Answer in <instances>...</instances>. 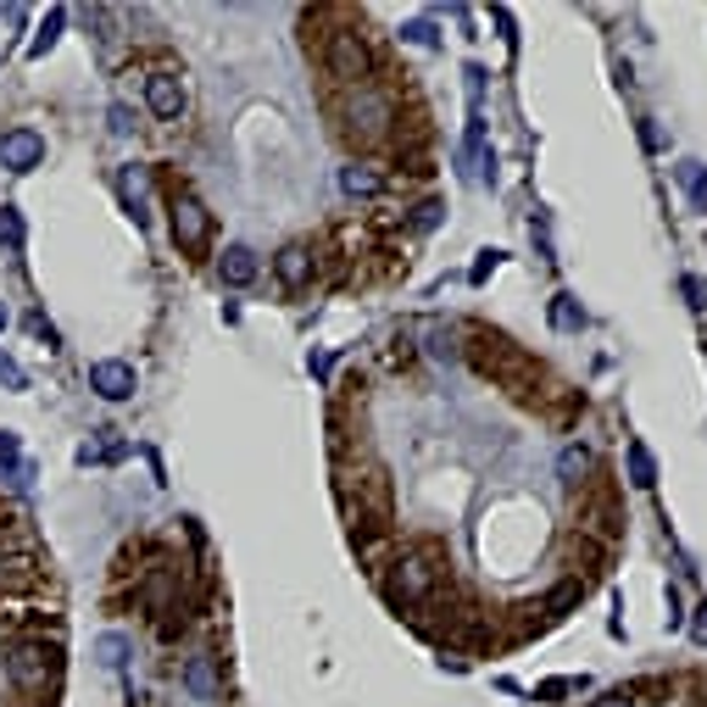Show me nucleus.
Wrapping results in <instances>:
<instances>
[{
    "instance_id": "nucleus-1",
    "label": "nucleus",
    "mask_w": 707,
    "mask_h": 707,
    "mask_svg": "<svg viewBox=\"0 0 707 707\" xmlns=\"http://www.w3.org/2000/svg\"><path fill=\"white\" fill-rule=\"evenodd\" d=\"M468 362H474L485 380L507 385L512 396H530L535 380H541V362H530L524 351H518L507 335H491V328H480V335H468Z\"/></svg>"
},
{
    "instance_id": "nucleus-2",
    "label": "nucleus",
    "mask_w": 707,
    "mask_h": 707,
    "mask_svg": "<svg viewBox=\"0 0 707 707\" xmlns=\"http://www.w3.org/2000/svg\"><path fill=\"white\" fill-rule=\"evenodd\" d=\"M340 128H346V139H357V146H380V139H390V128H396V101L380 84L346 89L340 96Z\"/></svg>"
},
{
    "instance_id": "nucleus-3",
    "label": "nucleus",
    "mask_w": 707,
    "mask_h": 707,
    "mask_svg": "<svg viewBox=\"0 0 707 707\" xmlns=\"http://www.w3.org/2000/svg\"><path fill=\"white\" fill-rule=\"evenodd\" d=\"M7 674L23 696H51L57 680H62V646L45 641V635H28V641H12L7 652Z\"/></svg>"
},
{
    "instance_id": "nucleus-4",
    "label": "nucleus",
    "mask_w": 707,
    "mask_h": 707,
    "mask_svg": "<svg viewBox=\"0 0 707 707\" xmlns=\"http://www.w3.org/2000/svg\"><path fill=\"white\" fill-rule=\"evenodd\" d=\"M323 67L328 78H335L340 89H362L373 78V51H368V39L357 28H335L323 39Z\"/></svg>"
},
{
    "instance_id": "nucleus-5",
    "label": "nucleus",
    "mask_w": 707,
    "mask_h": 707,
    "mask_svg": "<svg viewBox=\"0 0 707 707\" xmlns=\"http://www.w3.org/2000/svg\"><path fill=\"white\" fill-rule=\"evenodd\" d=\"M435 585H441V569H435V557L430 551H407V557H396L390 562V601L396 607H423L435 596Z\"/></svg>"
},
{
    "instance_id": "nucleus-6",
    "label": "nucleus",
    "mask_w": 707,
    "mask_h": 707,
    "mask_svg": "<svg viewBox=\"0 0 707 707\" xmlns=\"http://www.w3.org/2000/svg\"><path fill=\"white\" fill-rule=\"evenodd\" d=\"M168 228H173V246H178V251L201 257L207 240H212V212L201 207V196L173 190V201H168Z\"/></svg>"
},
{
    "instance_id": "nucleus-7",
    "label": "nucleus",
    "mask_w": 707,
    "mask_h": 707,
    "mask_svg": "<svg viewBox=\"0 0 707 707\" xmlns=\"http://www.w3.org/2000/svg\"><path fill=\"white\" fill-rule=\"evenodd\" d=\"M45 162V139L34 128H7L0 134V168H12V173H28Z\"/></svg>"
},
{
    "instance_id": "nucleus-8",
    "label": "nucleus",
    "mask_w": 707,
    "mask_h": 707,
    "mask_svg": "<svg viewBox=\"0 0 707 707\" xmlns=\"http://www.w3.org/2000/svg\"><path fill=\"white\" fill-rule=\"evenodd\" d=\"M89 390H96L101 401H128V396L139 390V380H134V368H128V362L107 357V362L89 368Z\"/></svg>"
},
{
    "instance_id": "nucleus-9",
    "label": "nucleus",
    "mask_w": 707,
    "mask_h": 707,
    "mask_svg": "<svg viewBox=\"0 0 707 707\" xmlns=\"http://www.w3.org/2000/svg\"><path fill=\"white\" fill-rule=\"evenodd\" d=\"M346 480H357V524H362V512L373 518V524H385L390 518V485H385V474L380 468H362V474H346Z\"/></svg>"
},
{
    "instance_id": "nucleus-10",
    "label": "nucleus",
    "mask_w": 707,
    "mask_h": 707,
    "mask_svg": "<svg viewBox=\"0 0 707 707\" xmlns=\"http://www.w3.org/2000/svg\"><path fill=\"white\" fill-rule=\"evenodd\" d=\"M184 691L196 702H218L223 696V674H218V657L212 652H196L190 663H184Z\"/></svg>"
},
{
    "instance_id": "nucleus-11",
    "label": "nucleus",
    "mask_w": 707,
    "mask_h": 707,
    "mask_svg": "<svg viewBox=\"0 0 707 707\" xmlns=\"http://www.w3.org/2000/svg\"><path fill=\"white\" fill-rule=\"evenodd\" d=\"M146 107H151L162 123H178V112H184V84H178L173 73H151V78H146Z\"/></svg>"
},
{
    "instance_id": "nucleus-12",
    "label": "nucleus",
    "mask_w": 707,
    "mask_h": 707,
    "mask_svg": "<svg viewBox=\"0 0 707 707\" xmlns=\"http://www.w3.org/2000/svg\"><path fill=\"white\" fill-rule=\"evenodd\" d=\"M278 285H285V290H307V278H312V268H318V257H312V246H285V251H278Z\"/></svg>"
},
{
    "instance_id": "nucleus-13",
    "label": "nucleus",
    "mask_w": 707,
    "mask_h": 707,
    "mask_svg": "<svg viewBox=\"0 0 707 707\" xmlns=\"http://www.w3.org/2000/svg\"><path fill=\"white\" fill-rule=\"evenodd\" d=\"M45 585V569L34 557H0V596H12V591H39Z\"/></svg>"
},
{
    "instance_id": "nucleus-14",
    "label": "nucleus",
    "mask_w": 707,
    "mask_h": 707,
    "mask_svg": "<svg viewBox=\"0 0 707 707\" xmlns=\"http://www.w3.org/2000/svg\"><path fill=\"white\" fill-rule=\"evenodd\" d=\"M218 273H223L228 290H246L251 278H257V251H251V246H228V251L218 257Z\"/></svg>"
},
{
    "instance_id": "nucleus-15",
    "label": "nucleus",
    "mask_w": 707,
    "mask_h": 707,
    "mask_svg": "<svg viewBox=\"0 0 707 707\" xmlns=\"http://www.w3.org/2000/svg\"><path fill=\"white\" fill-rule=\"evenodd\" d=\"M123 201H128L134 223L151 218V173L146 168H123Z\"/></svg>"
},
{
    "instance_id": "nucleus-16",
    "label": "nucleus",
    "mask_w": 707,
    "mask_h": 707,
    "mask_svg": "<svg viewBox=\"0 0 707 707\" xmlns=\"http://www.w3.org/2000/svg\"><path fill=\"white\" fill-rule=\"evenodd\" d=\"M591 468H596L591 446H562V451H557V480H562V485H585Z\"/></svg>"
},
{
    "instance_id": "nucleus-17",
    "label": "nucleus",
    "mask_w": 707,
    "mask_h": 707,
    "mask_svg": "<svg viewBox=\"0 0 707 707\" xmlns=\"http://www.w3.org/2000/svg\"><path fill=\"white\" fill-rule=\"evenodd\" d=\"M340 190H346V196H362V201H373V196L385 190V178L373 173V168H357V162H351V168H340Z\"/></svg>"
},
{
    "instance_id": "nucleus-18",
    "label": "nucleus",
    "mask_w": 707,
    "mask_h": 707,
    "mask_svg": "<svg viewBox=\"0 0 707 707\" xmlns=\"http://www.w3.org/2000/svg\"><path fill=\"white\" fill-rule=\"evenodd\" d=\"M551 328H557V335H580V328H585V307L569 290L551 296Z\"/></svg>"
},
{
    "instance_id": "nucleus-19",
    "label": "nucleus",
    "mask_w": 707,
    "mask_h": 707,
    "mask_svg": "<svg viewBox=\"0 0 707 707\" xmlns=\"http://www.w3.org/2000/svg\"><path fill=\"white\" fill-rule=\"evenodd\" d=\"M624 462H630V485H635V491H652V485H657V462H652L646 441H630Z\"/></svg>"
},
{
    "instance_id": "nucleus-20",
    "label": "nucleus",
    "mask_w": 707,
    "mask_h": 707,
    "mask_svg": "<svg viewBox=\"0 0 707 707\" xmlns=\"http://www.w3.org/2000/svg\"><path fill=\"white\" fill-rule=\"evenodd\" d=\"M62 23H67V12H62V7H51V12H45V23H39V34H34V45H28V57H34V62L57 51V39H62Z\"/></svg>"
},
{
    "instance_id": "nucleus-21",
    "label": "nucleus",
    "mask_w": 707,
    "mask_h": 707,
    "mask_svg": "<svg viewBox=\"0 0 707 707\" xmlns=\"http://www.w3.org/2000/svg\"><path fill=\"white\" fill-rule=\"evenodd\" d=\"M674 178H680V184H685V196H691V201H696V212H707V168H702V162H691V157H685V162H680V168H674Z\"/></svg>"
},
{
    "instance_id": "nucleus-22",
    "label": "nucleus",
    "mask_w": 707,
    "mask_h": 707,
    "mask_svg": "<svg viewBox=\"0 0 707 707\" xmlns=\"http://www.w3.org/2000/svg\"><path fill=\"white\" fill-rule=\"evenodd\" d=\"M0 468H7V480H12V485L28 480V468H23V446H17L12 430H0Z\"/></svg>"
},
{
    "instance_id": "nucleus-23",
    "label": "nucleus",
    "mask_w": 707,
    "mask_h": 707,
    "mask_svg": "<svg viewBox=\"0 0 707 707\" xmlns=\"http://www.w3.org/2000/svg\"><path fill=\"white\" fill-rule=\"evenodd\" d=\"M423 340H430V357H435V362H451V357H457V340H462V335H457L451 323H430V335H423Z\"/></svg>"
},
{
    "instance_id": "nucleus-24",
    "label": "nucleus",
    "mask_w": 707,
    "mask_h": 707,
    "mask_svg": "<svg viewBox=\"0 0 707 707\" xmlns=\"http://www.w3.org/2000/svg\"><path fill=\"white\" fill-rule=\"evenodd\" d=\"M96 657H101V669H123L128 663V635H101Z\"/></svg>"
},
{
    "instance_id": "nucleus-25",
    "label": "nucleus",
    "mask_w": 707,
    "mask_h": 707,
    "mask_svg": "<svg viewBox=\"0 0 707 707\" xmlns=\"http://www.w3.org/2000/svg\"><path fill=\"white\" fill-rule=\"evenodd\" d=\"M23 234H28V228H23V212H17V207H0V246H12V251H17V246H23Z\"/></svg>"
},
{
    "instance_id": "nucleus-26",
    "label": "nucleus",
    "mask_w": 707,
    "mask_h": 707,
    "mask_svg": "<svg viewBox=\"0 0 707 707\" xmlns=\"http://www.w3.org/2000/svg\"><path fill=\"white\" fill-rule=\"evenodd\" d=\"M401 39H407V45H418V51H441V34H435V23H401Z\"/></svg>"
},
{
    "instance_id": "nucleus-27",
    "label": "nucleus",
    "mask_w": 707,
    "mask_h": 707,
    "mask_svg": "<svg viewBox=\"0 0 707 707\" xmlns=\"http://www.w3.org/2000/svg\"><path fill=\"white\" fill-rule=\"evenodd\" d=\"M580 596H585V585H580V580H562V585L546 596V607H551V612H562V607H574Z\"/></svg>"
},
{
    "instance_id": "nucleus-28",
    "label": "nucleus",
    "mask_w": 707,
    "mask_h": 707,
    "mask_svg": "<svg viewBox=\"0 0 707 707\" xmlns=\"http://www.w3.org/2000/svg\"><path fill=\"white\" fill-rule=\"evenodd\" d=\"M501 268V251H480V262L474 268H468V285H485V278Z\"/></svg>"
},
{
    "instance_id": "nucleus-29",
    "label": "nucleus",
    "mask_w": 707,
    "mask_h": 707,
    "mask_svg": "<svg viewBox=\"0 0 707 707\" xmlns=\"http://www.w3.org/2000/svg\"><path fill=\"white\" fill-rule=\"evenodd\" d=\"M585 680H546V685H535V702H557V696H569V691H580Z\"/></svg>"
},
{
    "instance_id": "nucleus-30",
    "label": "nucleus",
    "mask_w": 707,
    "mask_h": 707,
    "mask_svg": "<svg viewBox=\"0 0 707 707\" xmlns=\"http://www.w3.org/2000/svg\"><path fill=\"white\" fill-rule=\"evenodd\" d=\"M0 385H12V390H23V368L7 357V351H0Z\"/></svg>"
},
{
    "instance_id": "nucleus-31",
    "label": "nucleus",
    "mask_w": 707,
    "mask_h": 707,
    "mask_svg": "<svg viewBox=\"0 0 707 707\" xmlns=\"http://www.w3.org/2000/svg\"><path fill=\"white\" fill-rule=\"evenodd\" d=\"M107 123H112V134H134V112H128V107H112Z\"/></svg>"
},
{
    "instance_id": "nucleus-32",
    "label": "nucleus",
    "mask_w": 707,
    "mask_h": 707,
    "mask_svg": "<svg viewBox=\"0 0 707 707\" xmlns=\"http://www.w3.org/2000/svg\"><path fill=\"white\" fill-rule=\"evenodd\" d=\"M591 707H635V696H630V691H601Z\"/></svg>"
},
{
    "instance_id": "nucleus-33",
    "label": "nucleus",
    "mask_w": 707,
    "mask_h": 707,
    "mask_svg": "<svg viewBox=\"0 0 707 707\" xmlns=\"http://www.w3.org/2000/svg\"><path fill=\"white\" fill-rule=\"evenodd\" d=\"M691 641H696V646H707V601L696 607V619H691Z\"/></svg>"
},
{
    "instance_id": "nucleus-34",
    "label": "nucleus",
    "mask_w": 707,
    "mask_h": 707,
    "mask_svg": "<svg viewBox=\"0 0 707 707\" xmlns=\"http://www.w3.org/2000/svg\"><path fill=\"white\" fill-rule=\"evenodd\" d=\"M412 223H418V228H435V223H441V207H435V201H423Z\"/></svg>"
},
{
    "instance_id": "nucleus-35",
    "label": "nucleus",
    "mask_w": 707,
    "mask_h": 707,
    "mask_svg": "<svg viewBox=\"0 0 707 707\" xmlns=\"http://www.w3.org/2000/svg\"><path fill=\"white\" fill-rule=\"evenodd\" d=\"M685 296H691V307H707V290H702V278H685V285H680Z\"/></svg>"
},
{
    "instance_id": "nucleus-36",
    "label": "nucleus",
    "mask_w": 707,
    "mask_h": 707,
    "mask_svg": "<svg viewBox=\"0 0 707 707\" xmlns=\"http://www.w3.org/2000/svg\"><path fill=\"white\" fill-rule=\"evenodd\" d=\"M328 368H335V357H328V351H312V373H318V380H328Z\"/></svg>"
},
{
    "instance_id": "nucleus-37",
    "label": "nucleus",
    "mask_w": 707,
    "mask_h": 707,
    "mask_svg": "<svg viewBox=\"0 0 707 707\" xmlns=\"http://www.w3.org/2000/svg\"><path fill=\"white\" fill-rule=\"evenodd\" d=\"M0 328H7V307H0Z\"/></svg>"
}]
</instances>
